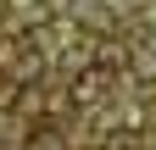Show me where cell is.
Segmentation results:
<instances>
[{"mask_svg": "<svg viewBox=\"0 0 156 150\" xmlns=\"http://www.w3.org/2000/svg\"><path fill=\"white\" fill-rule=\"evenodd\" d=\"M106 89H112V67H84L73 78V100L78 106H95V100H106Z\"/></svg>", "mask_w": 156, "mask_h": 150, "instance_id": "cell-1", "label": "cell"}, {"mask_svg": "<svg viewBox=\"0 0 156 150\" xmlns=\"http://www.w3.org/2000/svg\"><path fill=\"white\" fill-rule=\"evenodd\" d=\"M28 150H67V139L56 134V128H34V134H28Z\"/></svg>", "mask_w": 156, "mask_h": 150, "instance_id": "cell-2", "label": "cell"}, {"mask_svg": "<svg viewBox=\"0 0 156 150\" xmlns=\"http://www.w3.org/2000/svg\"><path fill=\"white\" fill-rule=\"evenodd\" d=\"M106 150H140V134H112Z\"/></svg>", "mask_w": 156, "mask_h": 150, "instance_id": "cell-3", "label": "cell"}, {"mask_svg": "<svg viewBox=\"0 0 156 150\" xmlns=\"http://www.w3.org/2000/svg\"><path fill=\"white\" fill-rule=\"evenodd\" d=\"M6 6H11V0H0V17H6Z\"/></svg>", "mask_w": 156, "mask_h": 150, "instance_id": "cell-4", "label": "cell"}]
</instances>
